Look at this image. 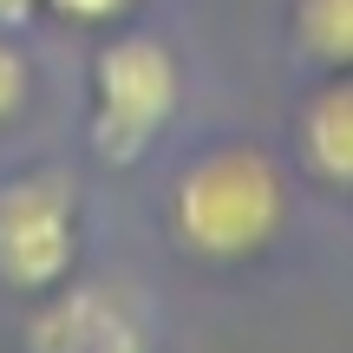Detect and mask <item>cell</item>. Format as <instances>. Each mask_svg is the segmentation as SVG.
Instances as JSON below:
<instances>
[{
  "instance_id": "cell-1",
  "label": "cell",
  "mask_w": 353,
  "mask_h": 353,
  "mask_svg": "<svg viewBox=\"0 0 353 353\" xmlns=\"http://www.w3.org/2000/svg\"><path fill=\"white\" fill-rule=\"evenodd\" d=\"M294 183L262 144H210L170 176L164 229L196 268H249L288 236Z\"/></svg>"
},
{
  "instance_id": "cell-2",
  "label": "cell",
  "mask_w": 353,
  "mask_h": 353,
  "mask_svg": "<svg viewBox=\"0 0 353 353\" xmlns=\"http://www.w3.org/2000/svg\"><path fill=\"white\" fill-rule=\"evenodd\" d=\"M183 112V65L151 26H112L92 52V112L85 144L105 170H131L157 151V138Z\"/></svg>"
},
{
  "instance_id": "cell-3",
  "label": "cell",
  "mask_w": 353,
  "mask_h": 353,
  "mask_svg": "<svg viewBox=\"0 0 353 353\" xmlns=\"http://www.w3.org/2000/svg\"><path fill=\"white\" fill-rule=\"evenodd\" d=\"M85 190L65 164H20L0 176V288L33 301L79 275Z\"/></svg>"
},
{
  "instance_id": "cell-4",
  "label": "cell",
  "mask_w": 353,
  "mask_h": 353,
  "mask_svg": "<svg viewBox=\"0 0 353 353\" xmlns=\"http://www.w3.org/2000/svg\"><path fill=\"white\" fill-rule=\"evenodd\" d=\"M20 353H157L144 314L112 281H59L33 294L20 327Z\"/></svg>"
},
{
  "instance_id": "cell-5",
  "label": "cell",
  "mask_w": 353,
  "mask_h": 353,
  "mask_svg": "<svg viewBox=\"0 0 353 353\" xmlns=\"http://www.w3.org/2000/svg\"><path fill=\"white\" fill-rule=\"evenodd\" d=\"M288 138H294V164H301L307 183L353 196V65L347 72H314V85L294 99Z\"/></svg>"
},
{
  "instance_id": "cell-6",
  "label": "cell",
  "mask_w": 353,
  "mask_h": 353,
  "mask_svg": "<svg viewBox=\"0 0 353 353\" xmlns=\"http://www.w3.org/2000/svg\"><path fill=\"white\" fill-rule=\"evenodd\" d=\"M288 52L307 72L353 65V0H288Z\"/></svg>"
},
{
  "instance_id": "cell-7",
  "label": "cell",
  "mask_w": 353,
  "mask_h": 353,
  "mask_svg": "<svg viewBox=\"0 0 353 353\" xmlns=\"http://www.w3.org/2000/svg\"><path fill=\"white\" fill-rule=\"evenodd\" d=\"M26 99H33V59H26L20 33L0 26V125H13L26 112Z\"/></svg>"
},
{
  "instance_id": "cell-8",
  "label": "cell",
  "mask_w": 353,
  "mask_h": 353,
  "mask_svg": "<svg viewBox=\"0 0 353 353\" xmlns=\"http://www.w3.org/2000/svg\"><path fill=\"white\" fill-rule=\"evenodd\" d=\"M144 0H39V13H52L59 26H85V33H112V26L138 20Z\"/></svg>"
},
{
  "instance_id": "cell-9",
  "label": "cell",
  "mask_w": 353,
  "mask_h": 353,
  "mask_svg": "<svg viewBox=\"0 0 353 353\" xmlns=\"http://www.w3.org/2000/svg\"><path fill=\"white\" fill-rule=\"evenodd\" d=\"M33 20H39V0H0V26L20 33V26H33Z\"/></svg>"
}]
</instances>
